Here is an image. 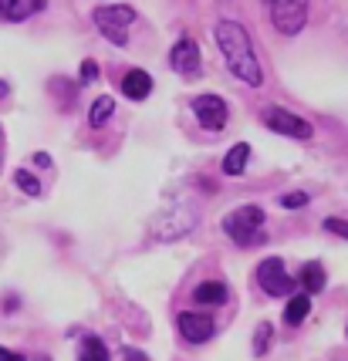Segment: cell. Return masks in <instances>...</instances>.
<instances>
[{
    "mask_svg": "<svg viewBox=\"0 0 348 361\" xmlns=\"http://www.w3.org/2000/svg\"><path fill=\"white\" fill-rule=\"evenodd\" d=\"M217 44H220L223 58H227V68L237 75L244 85H251L257 88L260 81H264V68L257 61V54H253V41H251V31L240 24V20H230V17H223L217 20Z\"/></svg>",
    "mask_w": 348,
    "mask_h": 361,
    "instance_id": "6da1fadb",
    "label": "cell"
},
{
    "mask_svg": "<svg viewBox=\"0 0 348 361\" xmlns=\"http://www.w3.org/2000/svg\"><path fill=\"white\" fill-rule=\"evenodd\" d=\"M223 233L230 236L234 243H240V247L264 243V240H268V233H264V209L253 203L230 209V213L223 216Z\"/></svg>",
    "mask_w": 348,
    "mask_h": 361,
    "instance_id": "7a4b0ae2",
    "label": "cell"
},
{
    "mask_svg": "<svg viewBox=\"0 0 348 361\" xmlns=\"http://www.w3.org/2000/svg\"><path fill=\"white\" fill-rule=\"evenodd\" d=\"M136 24V11L128 4H105V7H95V27L112 44H128V27Z\"/></svg>",
    "mask_w": 348,
    "mask_h": 361,
    "instance_id": "3957f363",
    "label": "cell"
},
{
    "mask_svg": "<svg viewBox=\"0 0 348 361\" xmlns=\"http://www.w3.org/2000/svg\"><path fill=\"white\" fill-rule=\"evenodd\" d=\"M268 14L270 24L277 27V34L294 37L308 20V4H301V0H268Z\"/></svg>",
    "mask_w": 348,
    "mask_h": 361,
    "instance_id": "277c9868",
    "label": "cell"
},
{
    "mask_svg": "<svg viewBox=\"0 0 348 361\" xmlns=\"http://www.w3.org/2000/svg\"><path fill=\"white\" fill-rule=\"evenodd\" d=\"M260 122L270 128V132H281V135H291V139H311L315 135V126L308 118H301L294 111L277 109V105H268L260 111Z\"/></svg>",
    "mask_w": 348,
    "mask_h": 361,
    "instance_id": "5b68a950",
    "label": "cell"
},
{
    "mask_svg": "<svg viewBox=\"0 0 348 361\" xmlns=\"http://www.w3.org/2000/svg\"><path fill=\"white\" fill-rule=\"evenodd\" d=\"M257 283L264 287V294H270V298H294V283L298 281L287 277L284 257H268L257 267Z\"/></svg>",
    "mask_w": 348,
    "mask_h": 361,
    "instance_id": "8992f818",
    "label": "cell"
},
{
    "mask_svg": "<svg viewBox=\"0 0 348 361\" xmlns=\"http://www.w3.org/2000/svg\"><path fill=\"white\" fill-rule=\"evenodd\" d=\"M193 115H196V122L203 128L220 132L227 126V118H230V109H227V102L220 94H196L193 98Z\"/></svg>",
    "mask_w": 348,
    "mask_h": 361,
    "instance_id": "52a82bcc",
    "label": "cell"
},
{
    "mask_svg": "<svg viewBox=\"0 0 348 361\" xmlns=\"http://www.w3.org/2000/svg\"><path fill=\"white\" fill-rule=\"evenodd\" d=\"M176 324H179L183 338H186L190 345H203V341H210V338L217 334L213 317H210V314H196V311H190V314H179V317H176Z\"/></svg>",
    "mask_w": 348,
    "mask_h": 361,
    "instance_id": "ba28073f",
    "label": "cell"
},
{
    "mask_svg": "<svg viewBox=\"0 0 348 361\" xmlns=\"http://www.w3.org/2000/svg\"><path fill=\"white\" fill-rule=\"evenodd\" d=\"M169 64L179 75H190V78L200 75V47H196V41L193 37H179L173 51H169Z\"/></svg>",
    "mask_w": 348,
    "mask_h": 361,
    "instance_id": "9c48e42d",
    "label": "cell"
},
{
    "mask_svg": "<svg viewBox=\"0 0 348 361\" xmlns=\"http://www.w3.org/2000/svg\"><path fill=\"white\" fill-rule=\"evenodd\" d=\"M122 94L132 102H143L145 94H152V75L143 68H128V75L122 78Z\"/></svg>",
    "mask_w": 348,
    "mask_h": 361,
    "instance_id": "30bf717a",
    "label": "cell"
},
{
    "mask_svg": "<svg viewBox=\"0 0 348 361\" xmlns=\"http://www.w3.org/2000/svg\"><path fill=\"white\" fill-rule=\"evenodd\" d=\"M44 0H0V17L4 20H28L31 14L44 11Z\"/></svg>",
    "mask_w": 348,
    "mask_h": 361,
    "instance_id": "8fae6325",
    "label": "cell"
},
{
    "mask_svg": "<svg viewBox=\"0 0 348 361\" xmlns=\"http://www.w3.org/2000/svg\"><path fill=\"white\" fill-rule=\"evenodd\" d=\"M325 281H328V277H325V267L315 264V260H308V264L298 270V283L304 287L308 298H311V294H321V290H325Z\"/></svg>",
    "mask_w": 348,
    "mask_h": 361,
    "instance_id": "7c38bea8",
    "label": "cell"
},
{
    "mask_svg": "<svg viewBox=\"0 0 348 361\" xmlns=\"http://www.w3.org/2000/svg\"><path fill=\"white\" fill-rule=\"evenodd\" d=\"M193 300H196V304H210V307H217V304H227V283H220V281H203V283H196V290H193Z\"/></svg>",
    "mask_w": 348,
    "mask_h": 361,
    "instance_id": "4fadbf2b",
    "label": "cell"
},
{
    "mask_svg": "<svg viewBox=\"0 0 348 361\" xmlns=\"http://www.w3.org/2000/svg\"><path fill=\"white\" fill-rule=\"evenodd\" d=\"M308 314H311V298L308 294H294L284 307V324L287 328H298V324H304Z\"/></svg>",
    "mask_w": 348,
    "mask_h": 361,
    "instance_id": "5bb4252c",
    "label": "cell"
},
{
    "mask_svg": "<svg viewBox=\"0 0 348 361\" xmlns=\"http://www.w3.org/2000/svg\"><path fill=\"white\" fill-rule=\"evenodd\" d=\"M247 162H251V145H247V142H237V145L223 156V173L240 176L244 169H247Z\"/></svg>",
    "mask_w": 348,
    "mask_h": 361,
    "instance_id": "9a60e30c",
    "label": "cell"
},
{
    "mask_svg": "<svg viewBox=\"0 0 348 361\" xmlns=\"http://www.w3.org/2000/svg\"><path fill=\"white\" fill-rule=\"evenodd\" d=\"M78 361H109V348H105V341L95 338V334H85V338H81Z\"/></svg>",
    "mask_w": 348,
    "mask_h": 361,
    "instance_id": "2e32d148",
    "label": "cell"
},
{
    "mask_svg": "<svg viewBox=\"0 0 348 361\" xmlns=\"http://www.w3.org/2000/svg\"><path fill=\"white\" fill-rule=\"evenodd\" d=\"M112 111H115V102H112L109 94L95 98V102H92V109H88V126H92V128H102L112 118Z\"/></svg>",
    "mask_w": 348,
    "mask_h": 361,
    "instance_id": "e0dca14e",
    "label": "cell"
},
{
    "mask_svg": "<svg viewBox=\"0 0 348 361\" xmlns=\"http://www.w3.org/2000/svg\"><path fill=\"white\" fill-rule=\"evenodd\" d=\"M14 183H17V189H20V192H28V196H41V183H37V176L28 173V169H17Z\"/></svg>",
    "mask_w": 348,
    "mask_h": 361,
    "instance_id": "ac0fdd59",
    "label": "cell"
},
{
    "mask_svg": "<svg viewBox=\"0 0 348 361\" xmlns=\"http://www.w3.org/2000/svg\"><path fill=\"white\" fill-rule=\"evenodd\" d=\"M270 338H274V328H270L268 321L257 324V331H253V355H264L270 348Z\"/></svg>",
    "mask_w": 348,
    "mask_h": 361,
    "instance_id": "d6986e66",
    "label": "cell"
},
{
    "mask_svg": "<svg viewBox=\"0 0 348 361\" xmlns=\"http://www.w3.org/2000/svg\"><path fill=\"white\" fill-rule=\"evenodd\" d=\"M311 203V196H308V192H284V196H281V206H284V209H304V206Z\"/></svg>",
    "mask_w": 348,
    "mask_h": 361,
    "instance_id": "ffe728a7",
    "label": "cell"
},
{
    "mask_svg": "<svg viewBox=\"0 0 348 361\" xmlns=\"http://www.w3.org/2000/svg\"><path fill=\"white\" fill-rule=\"evenodd\" d=\"M95 78H98V64L92 58H85L81 61V81H95Z\"/></svg>",
    "mask_w": 348,
    "mask_h": 361,
    "instance_id": "44dd1931",
    "label": "cell"
},
{
    "mask_svg": "<svg viewBox=\"0 0 348 361\" xmlns=\"http://www.w3.org/2000/svg\"><path fill=\"white\" fill-rule=\"evenodd\" d=\"M325 230H332V233H338V236H345V240H348V223L345 220H335V216H328V220H325Z\"/></svg>",
    "mask_w": 348,
    "mask_h": 361,
    "instance_id": "7402d4cb",
    "label": "cell"
},
{
    "mask_svg": "<svg viewBox=\"0 0 348 361\" xmlns=\"http://www.w3.org/2000/svg\"><path fill=\"white\" fill-rule=\"evenodd\" d=\"M122 361H149V355L145 351H139V348H126V358Z\"/></svg>",
    "mask_w": 348,
    "mask_h": 361,
    "instance_id": "603a6c76",
    "label": "cell"
},
{
    "mask_svg": "<svg viewBox=\"0 0 348 361\" xmlns=\"http://www.w3.org/2000/svg\"><path fill=\"white\" fill-rule=\"evenodd\" d=\"M0 361H28V358L17 355V351H11V348H0Z\"/></svg>",
    "mask_w": 348,
    "mask_h": 361,
    "instance_id": "cb8c5ba5",
    "label": "cell"
},
{
    "mask_svg": "<svg viewBox=\"0 0 348 361\" xmlns=\"http://www.w3.org/2000/svg\"><path fill=\"white\" fill-rule=\"evenodd\" d=\"M34 162H37V166H51V156H48V152H37V156H34Z\"/></svg>",
    "mask_w": 348,
    "mask_h": 361,
    "instance_id": "d4e9b609",
    "label": "cell"
},
{
    "mask_svg": "<svg viewBox=\"0 0 348 361\" xmlns=\"http://www.w3.org/2000/svg\"><path fill=\"white\" fill-rule=\"evenodd\" d=\"M7 92H11V85H7V81H0V98H4Z\"/></svg>",
    "mask_w": 348,
    "mask_h": 361,
    "instance_id": "484cf974",
    "label": "cell"
},
{
    "mask_svg": "<svg viewBox=\"0 0 348 361\" xmlns=\"http://www.w3.org/2000/svg\"><path fill=\"white\" fill-rule=\"evenodd\" d=\"M345 334H348V331H345Z\"/></svg>",
    "mask_w": 348,
    "mask_h": 361,
    "instance_id": "4316f807",
    "label": "cell"
}]
</instances>
